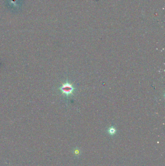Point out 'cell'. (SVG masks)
I'll use <instances>...</instances> for the list:
<instances>
[{"label": "cell", "instance_id": "1", "mask_svg": "<svg viewBox=\"0 0 165 166\" xmlns=\"http://www.w3.org/2000/svg\"><path fill=\"white\" fill-rule=\"evenodd\" d=\"M59 89L63 95L68 97V96L73 95V92L74 91L75 89L72 84H70L69 83L67 82L62 84V86Z\"/></svg>", "mask_w": 165, "mask_h": 166}, {"label": "cell", "instance_id": "2", "mask_svg": "<svg viewBox=\"0 0 165 166\" xmlns=\"http://www.w3.org/2000/svg\"><path fill=\"white\" fill-rule=\"evenodd\" d=\"M108 133L110 135H114L116 133V130L114 127H111L108 130Z\"/></svg>", "mask_w": 165, "mask_h": 166}]
</instances>
